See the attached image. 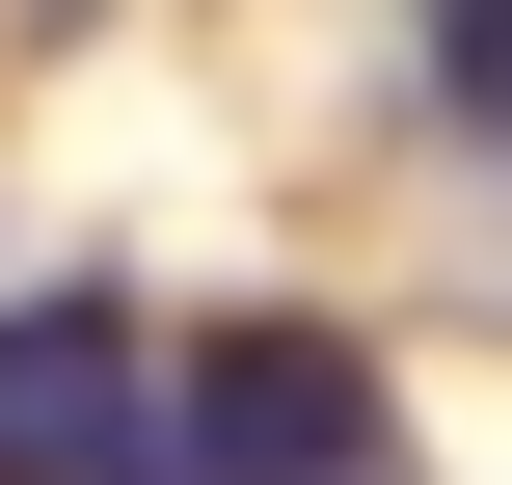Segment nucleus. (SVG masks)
<instances>
[{
    "instance_id": "1",
    "label": "nucleus",
    "mask_w": 512,
    "mask_h": 485,
    "mask_svg": "<svg viewBox=\"0 0 512 485\" xmlns=\"http://www.w3.org/2000/svg\"><path fill=\"white\" fill-rule=\"evenodd\" d=\"M0 485H189V405L108 297H0Z\"/></svg>"
},
{
    "instance_id": "2",
    "label": "nucleus",
    "mask_w": 512,
    "mask_h": 485,
    "mask_svg": "<svg viewBox=\"0 0 512 485\" xmlns=\"http://www.w3.org/2000/svg\"><path fill=\"white\" fill-rule=\"evenodd\" d=\"M162 405H189V485H378V351L351 324H243Z\"/></svg>"
},
{
    "instance_id": "3",
    "label": "nucleus",
    "mask_w": 512,
    "mask_h": 485,
    "mask_svg": "<svg viewBox=\"0 0 512 485\" xmlns=\"http://www.w3.org/2000/svg\"><path fill=\"white\" fill-rule=\"evenodd\" d=\"M432 81H459V108L512 135V0H432Z\"/></svg>"
}]
</instances>
